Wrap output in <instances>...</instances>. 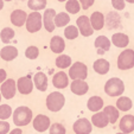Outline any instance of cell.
<instances>
[{
	"label": "cell",
	"instance_id": "cell-20",
	"mask_svg": "<svg viewBox=\"0 0 134 134\" xmlns=\"http://www.w3.org/2000/svg\"><path fill=\"white\" fill-rule=\"evenodd\" d=\"M90 23L93 25V29L95 31H100L103 29L104 26V15L103 13L95 11L94 13H91L90 15Z\"/></svg>",
	"mask_w": 134,
	"mask_h": 134
},
{
	"label": "cell",
	"instance_id": "cell-27",
	"mask_svg": "<svg viewBox=\"0 0 134 134\" xmlns=\"http://www.w3.org/2000/svg\"><path fill=\"white\" fill-rule=\"evenodd\" d=\"M132 107H133V102H132V100L129 99V97L127 96H121L116 101V108L119 109V110L121 111H128L132 109Z\"/></svg>",
	"mask_w": 134,
	"mask_h": 134
},
{
	"label": "cell",
	"instance_id": "cell-40",
	"mask_svg": "<svg viewBox=\"0 0 134 134\" xmlns=\"http://www.w3.org/2000/svg\"><path fill=\"white\" fill-rule=\"evenodd\" d=\"M79 1L81 3L82 8H84V10H88V8L91 7V6L94 5V3H95V0H79Z\"/></svg>",
	"mask_w": 134,
	"mask_h": 134
},
{
	"label": "cell",
	"instance_id": "cell-44",
	"mask_svg": "<svg viewBox=\"0 0 134 134\" xmlns=\"http://www.w3.org/2000/svg\"><path fill=\"white\" fill-rule=\"evenodd\" d=\"M127 3H129V4H134V0H126Z\"/></svg>",
	"mask_w": 134,
	"mask_h": 134
},
{
	"label": "cell",
	"instance_id": "cell-26",
	"mask_svg": "<svg viewBox=\"0 0 134 134\" xmlns=\"http://www.w3.org/2000/svg\"><path fill=\"white\" fill-rule=\"evenodd\" d=\"M103 111L107 114V116L109 119V124H115V122L119 120L120 116V113H119V109L116 107L114 106H106L103 108Z\"/></svg>",
	"mask_w": 134,
	"mask_h": 134
},
{
	"label": "cell",
	"instance_id": "cell-17",
	"mask_svg": "<svg viewBox=\"0 0 134 134\" xmlns=\"http://www.w3.org/2000/svg\"><path fill=\"white\" fill-rule=\"evenodd\" d=\"M91 124L95 127H97V128H104V127L108 126L109 119L103 110L102 111L100 110V111L94 113V115L91 116Z\"/></svg>",
	"mask_w": 134,
	"mask_h": 134
},
{
	"label": "cell",
	"instance_id": "cell-39",
	"mask_svg": "<svg viewBox=\"0 0 134 134\" xmlns=\"http://www.w3.org/2000/svg\"><path fill=\"white\" fill-rule=\"evenodd\" d=\"M10 133V124L6 120H0V134Z\"/></svg>",
	"mask_w": 134,
	"mask_h": 134
},
{
	"label": "cell",
	"instance_id": "cell-6",
	"mask_svg": "<svg viewBox=\"0 0 134 134\" xmlns=\"http://www.w3.org/2000/svg\"><path fill=\"white\" fill-rule=\"evenodd\" d=\"M88 76V68L82 62H75L69 68V77L71 80H86Z\"/></svg>",
	"mask_w": 134,
	"mask_h": 134
},
{
	"label": "cell",
	"instance_id": "cell-24",
	"mask_svg": "<svg viewBox=\"0 0 134 134\" xmlns=\"http://www.w3.org/2000/svg\"><path fill=\"white\" fill-rule=\"evenodd\" d=\"M110 43L111 42L109 41L106 36H99V37L95 39V42H94V45L97 49V52L103 53L110 49Z\"/></svg>",
	"mask_w": 134,
	"mask_h": 134
},
{
	"label": "cell",
	"instance_id": "cell-25",
	"mask_svg": "<svg viewBox=\"0 0 134 134\" xmlns=\"http://www.w3.org/2000/svg\"><path fill=\"white\" fill-rule=\"evenodd\" d=\"M111 43L116 48H126L129 44V38L122 32H116L111 36Z\"/></svg>",
	"mask_w": 134,
	"mask_h": 134
},
{
	"label": "cell",
	"instance_id": "cell-47",
	"mask_svg": "<svg viewBox=\"0 0 134 134\" xmlns=\"http://www.w3.org/2000/svg\"><path fill=\"white\" fill-rule=\"evenodd\" d=\"M116 134H126V133H124V132H119V133H116Z\"/></svg>",
	"mask_w": 134,
	"mask_h": 134
},
{
	"label": "cell",
	"instance_id": "cell-1",
	"mask_svg": "<svg viewBox=\"0 0 134 134\" xmlns=\"http://www.w3.org/2000/svg\"><path fill=\"white\" fill-rule=\"evenodd\" d=\"M13 122L17 127L27 126L31 121L33 120V114L29 107L26 106H19L17 109L13 111Z\"/></svg>",
	"mask_w": 134,
	"mask_h": 134
},
{
	"label": "cell",
	"instance_id": "cell-46",
	"mask_svg": "<svg viewBox=\"0 0 134 134\" xmlns=\"http://www.w3.org/2000/svg\"><path fill=\"white\" fill-rule=\"evenodd\" d=\"M1 97H3V95H1V91H0V103H1Z\"/></svg>",
	"mask_w": 134,
	"mask_h": 134
},
{
	"label": "cell",
	"instance_id": "cell-14",
	"mask_svg": "<svg viewBox=\"0 0 134 134\" xmlns=\"http://www.w3.org/2000/svg\"><path fill=\"white\" fill-rule=\"evenodd\" d=\"M69 75H66L64 71H58L52 77V84L57 89H64L69 86Z\"/></svg>",
	"mask_w": 134,
	"mask_h": 134
},
{
	"label": "cell",
	"instance_id": "cell-37",
	"mask_svg": "<svg viewBox=\"0 0 134 134\" xmlns=\"http://www.w3.org/2000/svg\"><path fill=\"white\" fill-rule=\"evenodd\" d=\"M25 56H26V58H29V59H36L39 56V49L35 45L29 46L25 50Z\"/></svg>",
	"mask_w": 134,
	"mask_h": 134
},
{
	"label": "cell",
	"instance_id": "cell-23",
	"mask_svg": "<svg viewBox=\"0 0 134 134\" xmlns=\"http://www.w3.org/2000/svg\"><path fill=\"white\" fill-rule=\"evenodd\" d=\"M87 107H88V109L90 111L96 113V111H100L103 109L104 102L102 100V97H100V96H91L88 100V102H87Z\"/></svg>",
	"mask_w": 134,
	"mask_h": 134
},
{
	"label": "cell",
	"instance_id": "cell-33",
	"mask_svg": "<svg viewBox=\"0 0 134 134\" xmlns=\"http://www.w3.org/2000/svg\"><path fill=\"white\" fill-rule=\"evenodd\" d=\"M27 7L32 11H42L46 7V0H27Z\"/></svg>",
	"mask_w": 134,
	"mask_h": 134
},
{
	"label": "cell",
	"instance_id": "cell-15",
	"mask_svg": "<svg viewBox=\"0 0 134 134\" xmlns=\"http://www.w3.org/2000/svg\"><path fill=\"white\" fill-rule=\"evenodd\" d=\"M10 19H11V23L14 26L21 27L23 25H25L26 19H27V14H26V12L23 10H14L11 13Z\"/></svg>",
	"mask_w": 134,
	"mask_h": 134
},
{
	"label": "cell",
	"instance_id": "cell-32",
	"mask_svg": "<svg viewBox=\"0 0 134 134\" xmlns=\"http://www.w3.org/2000/svg\"><path fill=\"white\" fill-rule=\"evenodd\" d=\"M79 33H80V30L79 27H76L75 25H68L64 30V37L69 41H74L76 38L79 37Z\"/></svg>",
	"mask_w": 134,
	"mask_h": 134
},
{
	"label": "cell",
	"instance_id": "cell-21",
	"mask_svg": "<svg viewBox=\"0 0 134 134\" xmlns=\"http://www.w3.org/2000/svg\"><path fill=\"white\" fill-rule=\"evenodd\" d=\"M93 69H94V71L96 74H99V75H106V74H108L109 69H110V64H109V62L107 61V59L99 58L94 62Z\"/></svg>",
	"mask_w": 134,
	"mask_h": 134
},
{
	"label": "cell",
	"instance_id": "cell-42",
	"mask_svg": "<svg viewBox=\"0 0 134 134\" xmlns=\"http://www.w3.org/2000/svg\"><path fill=\"white\" fill-rule=\"evenodd\" d=\"M8 134H23V131L20 129V127H17V128L10 131V133H8Z\"/></svg>",
	"mask_w": 134,
	"mask_h": 134
},
{
	"label": "cell",
	"instance_id": "cell-34",
	"mask_svg": "<svg viewBox=\"0 0 134 134\" xmlns=\"http://www.w3.org/2000/svg\"><path fill=\"white\" fill-rule=\"evenodd\" d=\"M13 115V110L8 104H0V120H7Z\"/></svg>",
	"mask_w": 134,
	"mask_h": 134
},
{
	"label": "cell",
	"instance_id": "cell-5",
	"mask_svg": "<svg viewBox=\"0 0 134 134\" xmlns=\"http://www.w3.org/2000/svg\"><path fill=\"white\" fill-rule=\"evenodd\" d=\"M118 68L120 70H129L134 68V50L126 49L118 57Z\"/></svg>",
	"mask_w": 134,
	"mask_h": 134
},
{
	"label": "cell",
	"instance_id": "cell-3",
	"mask_svg": "<svg viewBox=\"0 0 134 134\" xmlns=\"http://www.w3.org/2000/svg\"><path fill=\"white\" fill-rule=\"evenodd\" d=\"M46 108L50 111H59L64 107L65 103V97L59 91H52L46 96Z\"/></svg>",
	"mask_w": 134,
	"mask_h": 134
},
{
	"label": "cell",
	"instance_id": "cell-2",
	"mask_svg": "<svg viewBox=\"0 0 134 134\" xmlns=\"http://www.w3.org/2000/svg\"><path fill=\"white\" fill-rule=\"evenodd\" d=\"M125 91V84L124 81L118 77H111L104 84V93L110 97L121 96Z\"/></svg>",
	"mask_w": 134,
	"mask_h": 134
},
{
	"label": "cell",
	"instance_id": "cell-35",
	"mask_svg": "<svg viewBox=\"0 0 134 134\" xmlns=\"http://www.w3.org/2000/svg\"><path fill=\"white\" fill-rule=\"evenodd\" d=\"M106 20H107L106 24L109 29H113V23H114V27H118V26L120 25V23H121V17H120L116 12H114V19H111V17L108 14Z\"/></svg>",
	"mask_w": 134,
	"mask_h": 134
},
{
	"label": "cell",
	"instance_id": "cell-18",
	"mask_svg": "<svg viewBox=\"0 0 134 134\" xmlns=\"http://www.w3.org/2000/svg\"><path fill=\"white\" fill-rule=\"evenodd\" d=\"M0 57L5 62H11L18 57V49L13 45H6L0 50Z\"/></svg>",
	"mask_w": 134,
	"mask_h": 134
},
{
	"label": "cell",
	"instance_id": "cell-4",
	"mask_svg": "<svg viewBox=\"0 0 134 134\" xmlns=\"http://www.w3.org/2000/svg\"><path fill=\"white\" fill-rule=\"evenodd\" d=\"M25 26L30 33H36L41 30L43 26V15L39 13V11H32L27 15Z\"/></svg>",
	"mask_w": 134,
	"mask_h": 134
},
{
	"label": "cell",
	"instance_id": "cell-22",
	"mask_svg": "<svg viewBox=\"0 0 134 134\" xmlns=\"http://www.w3.org/2000/svg\"><path fill=\"white\" fill-rule=\"evenodd\" d=\"M50 49L53 53H62L65 49V42L59 36H53L50 41Z\"/></svg>",
	"mask_w": 134,
	"mask_h": 134
},
{
	"label": "cell",
	"instance_id": "cell-48",
	"mask_svg": "<svg viewBox=\"0 0 134 134\" xmlns=\"http://www.w3.org/2000/svg\"><path fill=\"white\" fill-rule=\"evenodd\" d=\"M4 1H12V0H4Z\"/></svg>",
	"mask_w": 134,
	"mask_h": 134
},
{
	"label": "cell",
	"instance_id": "cell-28",
	"mask_svg": "<svg viewBox=\"0 0 134 134\" xmlns=\"http://www.w3.org/2000/svg\"><path fill=\"white\" fill-rule=\"evenodd\" d=\"M70 23V17L66 12H59L55 17V25L56 27H64Z\"/></svg>",
	"mask_w": 134,
	"mask_h": 134
},
{
	"label": "cell",
	"instance_id": "cell-10",
	"mask_svg": "<svg viewBox=\"0 0 134 134\" xmlns=\"http://www.w3.org/2000/svg\"><path fill=\"white\" fill-rule=\"evenodd\" d=\"M72 129L75 134H90L93 131V124L86 118H81L74 122Z\"/></svg>",
	"mask_w": 134,
	"mask_h": 134
},
{
	"label": "cell",
	"instance_id": "cell-12",
	"mask_svg": "<svg viewBox=\"0 0 134 134\" xmlns=\"http://www.w3.org/2000/svg\"><path fill=\"white\" fill-rule=\"evenodd\" d=\"M56 11L53 8H48L44 11L43 14V26L48 32H52L55 31L56 25H55V17H56Z\"/></svg>",
	"mask_w": 134,
	"mask_h": 134
},
{
	"label": "cell",
	"instance_id": "cell-36",
	"mask_svg": "<svg viewBox=\"0 0 134 134\" xmlns=\"http://www.w3.org/2000/svg\"><path fill=\"white\" fill-rule=\"evenodd\" d=\"M49 133L50 134H66V129L62 124L55 122V124H52L50 126V128H49Z\"/></svg>",
	"mask_w": 134,
	"mask_h": 134
},
{
	"label": "cell",
	"instance_id": "cell-7",
	"mask_svg": "<svg viewBox=\"0 0 134 134\" xmlns=\"http://www.w3.org/2000/svg\"><path fill=\"white\" fill-rule=\"evenodd\" d=\"M76 24H77V27L80 30V33L83 37H90L95 31L90 23V18H88L87 15H80L76 20Z\"/></svg>",
	"mask_w": 134,
	"mask_h": 134
},
{
	"label": "cell",
	"instance_id": "cell-13",
	"mask_svg": "<svg viewBox=\"0 0 134 134\" xmlns=\"http://www.w3.org/2000/svg\"><path fill=\"white\" fill-rule=\"evenodd\" d=\"M70 90L72 94L77 95V96H82L86 95L89 90V86L84 80H72L70 84Z\"/></svg>",
	"mask_w": 134,
	"mask_h": 134
},
{
	"label": "cell",
	"instance_id": "cell-11",
	"mask_svg": "<svg viewBox=\"0 0 134 134\" xmlns=\"http://www.w3.org/2000/svg\"><path fill=\"white\" fill-rule=\"evenodd\" d=\"M35 83L31 80L30 76H23V77H19V80L17 81V89L18 91L23 95H29V94L32 93Z\"/></svg>",
	"mask_w": 134,
	"mask_h": 134
},
{
	"label": "cell",
	"instance_id": "cell-43",
	"mask_svg": "<svg viewBox=\"0 0 134 134\" xmlns=\"http://www.w3.org/2000/svg\"><path fill=\"white\" fill-rule=\"evenodd\" d=\"M4 8V0H0V11Z\"/></svg>",
	"mask_w": 134,
	"mask_h": 134
},
{
	"label": "cell",
	"instance_id": "cell-31",
	"mask_svg": "<svg viewBox=\"0 0 134 134\" xmlns=\"http://www.w3.org/2000/svg\"><path fill=\"white\" fill-rule=\"evenodd\" d=\"M14 35H15V32L13 29L4 27L3 30H1V32H0V39H1V42H3L4 44H8L13 38H14Z\"/></svg>",
	"mask_w": 134,
	"mask_h": 134
},
{
	"label": "cell",
	"instance_id": "cell-8",
	"mask_svg": "<svg viewBox=\"0 0 134 134\" xmlns=\"http://www.w3.org/2000/svg\"><path fill=\"white\" fill-rule=\"evenodd\" d=\"M17 82L13 79H7L4 83H1V87H0V91H1V95H3L4 99L10 100L13 99L17 93Z\"/></svg>",
	"mask_w": 134,
	"mask_h": 134
},
{
	"label": "cell",
	"instance_id": "cell-9",
	"mask_svg": "<svg viewBox=\"0 0 134 134\" xmlns=\"http://www.w3.org/2000/svg\"><path fill=\"white\" fill-rule=\"evenodd\" d=\"M32 126L33 129L39 133H43V132L48 131L51 126V121L50 118L48 115H44V114H38L37 116L32 120Z\"/></svg>",
	"mask_w": 134,
	"mask_h": 134
},
{
	"label": "cell",
	"instance_id": "cell-30",
	"mask_svg": "<svg viewBox=\"0 0 134 134\" xmlns=\"http://www.w3.org/2000/svg\"><path fill=\"white\" fill-rule=\"evenodd\" d=\"M81 3L79 0H68L65 4V11L70 14H76L81 11Z\"/></svg>",
	"mask_w": 134,
	"mask_h": 134
},
{
	"label": "cell",
	"instance_id": "cell-38",
	"mask_svg": "<svg viewBox=\"0 0 134 134\" xmlns=\"http://www.w3.org/2000/svg\"><path fill=\"white\" fill-rule=\"evenodd\" d=\"M111 6L116 11H122L126 6V0H110Z\"/></svg>",
	"mask_w": 134,
	"mask_h": 134
},
{
	"label": "cell",
	"instance_id": "cell-16",
	"mask_svg": "<svg viewBox=\"0 0 134 134\" xmlns=\"http://www.w3.org/2000/svg\"><path fill=\"white\" fill-rule=\"evenodd\" d=\"M119 128H120V131L126 134L132 133L134 131V115H132V114L124 115V118L120 120Z\"/></svg>",
	"mask_w": 134,
	"mask_h": 134
},
{
	"label": "cell",
	"instance_id": "cell-19",
	"mask_svg": "<svg viewBox=\"0 0 134 134\" xmlns=\"http://www.w3.org/2000/svg\"><path fill=\"white\" fill-rule=\"evenodd\" d=\"M33 83H35V87L39 91H45L48 89V84H49L48 76L44 72H42V71H38L35 75V77H33Z\"/></svg>",
	"mask_w": 134,
	"mask_h": 134
},
{
	"label": "cell",
	"instance_id": "cell-45",
	"mask_svg": "<svg viewBox=\"0 0 134 134\" xmlns=\"http://www.w3.org/2000/svg\"><path fill=\"white\" fill-rule=\"evenodd\" d=\"M57 1H59V3H63V1H68V0H57Z\"/></svg>",
	"mask_w": 134,
	"mask_h": 134
},
{
	"label": "cell",
	"instance_id": "cell-29",
	"mask_svg": "<svg viewBox=\"0 0 134 134\" xmlns=\"http://www.w3.org/2000/svg\"><path fill=\"white\" fill-rule=\"evenodd\" d=\"M56 66L59 69H65V68H70L71 66V58L70 56L68 55H63L59 53V56L56 58Z\"/></svg>",
	"mask_w": 134,
	"mask_h": 134
},
{
	"label": "cell",
	"instance_id": "cell-41",
	"mask_svg": "<svg viewBox=\"0 0 134 134\" xmlns=\"http://www.w3.org/2000/svg\"><path fill=\"white\" fill-rule=\"evenodd\" d=\"M6 80H7V72H6L5 69L0 68V84L4 83Z\"/></svg>",
	"mask_w": 134,
	"mask_h": 134
}]
</instances>
